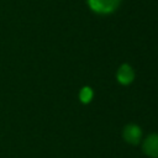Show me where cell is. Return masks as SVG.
Segmentation results:
<instances>
[{
    "label": "cell",
    "mask_w": 158,
    "mask_h": 158,
    "mask_svg": "<svg viewBox=\"0 0 158 158\" xmlns=\"http://www.w3.org/2000/svg\"><path fill=\"white\" fill-rule=\"evenodd\" d=\"M122 137L130 144H138L142 139V130L136 123H128L123 127Z\"/></svg>",
    "instance_id": "2"
},
{
    "label": "cell",
    "mask_w": 158,
    "mask_h": 158,
    "mask_svg": "<svg viewBox=\"0 0 158 158\" xmlns=\"http://www.w3.org/2000/svg\"><path fill=\"white\" fill-rule=\"evenodd\" d=\"M121 0H88V5L95 14L109 15L120 6Z\"/></svg>",
    "instance_id": "1"
},
{
    "label": "cell",
    "mask_w": 158,
    "mask_h": 158,
    "mask_svg": "<svg viewBox=\"0 0 158 158\" xmlns=\"http://www.w3.org/2000/svg\"><path fill=\"white\" fill-rule=\"evenodd\" d=\"M116 80L121 85H130L135 80V70H133V68L127 63L121 64L118 67L117 72H116Z\"/></svg>",
    "instance_id": "4"
},
{
    "label": "cell",
    "mask_w": 158,
    "mask_h": 158,
    "mask_svg": "<svg viewBox=\"0 0 158 158\" xmlns=\"http://www.w3.org/2000/svg\"><path fill=\"white\" fill-rule=\"evenodd\" d=\"M142 151L151 158H158V133H151L144 138Z\"/></svg>",
    "instance_id": "3"
},
{
    "label": "cell",
    "mask_w": 158,
    "mask_h": 158,
    "mask_svg": "<svg viewBox=\"0 0 158 158\" xmlns=\"http://www.w3.org/2000/svg\"><path fill=\"white\" fill-rule=\"evenodd\" d=\"M94 98V91L90 86H83L79 91V100L81 104H89Z\"/></svg>",
    "instance_id": "5"
}]
</instances>
